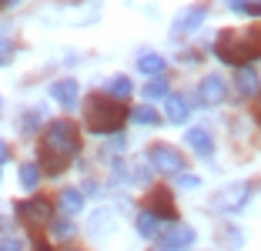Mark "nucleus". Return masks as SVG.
<instances>
[{
  "instance_id": "1",
  "label": "nucleus",
  "mask_w": 261,
  "mask_h": 251,
  "mask_svg": "<svg viewBox=\"0 0 261 251\" xmlns=\"http://www.w3.org/2000/svg\"><path fill=\"white\" fill-rule=\"evenodd\" d=\"M215 54L224 64L245 67L248 61L261 57V27H241V31H221L218 34Z\"/></svg>"
},
{
  "instance_id": "2",
  "label": "nucleus",
  "mask_w": 261,
  "mask_h": 251,
  "mask_svg": "<svg viewBox=\"0 0 261 251\" xmlns=\"http://www.w3.org/2000/svg\"><path fill=\"white\" fill-rule=\"evenodd\" d=\"M124 121H127V111H124L117 101L91 97L84 104V124L94 131V134H114Z\"/></svg>"
},
{
  "instance_id": "3",
  "label": "nucleus",
  "mask_w": 261,
  "mask_h": 251,
  "mask_svg": "<svg viewBox=\"0 0 261 251\" xmlns=\"http://www.w3.org/2000/svg\"><path fill=\"white\" fill-rule=\"evenodd\" d=\"M44 147L50 154H57L61 161L74 158L77 147H81V137H77V128L70 121H50L47 124V134H44Z\"/></svg>"
},
{
  "instance_id": "4",
  "label": "nucleus",
  "mask_w": 261,
  "mask_h": 251,
  "mask_svg": "<svg viewBox=\"0 0 261 251\" xmlns=\"http://www.w3.org/2000/svg\"><path fill=\"white\" fill-rule=\"evenodd\" d=\"M248 198H251V184L234 181V184H228V188H221L218 194H211L207 208H211V211H238V208H245Z\"/></svg>"
},
{
  "instance_id": "5",
  "label": "nucleus",
  "mask_w": 261,
  "mask_h": 251,
  "mask_svg": "<svg viewBox=\"0 0 261 251\" xmlns=\"http://www.w3.org/2000/svg\"><path fill=\"white\" fill-rule=\"evenodd\" d=\"M147 161H151V167L164 178L181 174V167H185V154H177L171 144H154L151 151H147Z\"/></svg>"
},
{
  "instance_id": "6",
  "label": "nucleus",
  "mask_w": 261,
  "mask_h": 251,
  "mask_svg": "<svg viewBox=\"0 0 261 251\" xmlns=\"http://www.w3.org/2000/svg\"><path fill=\"white\" fill-rule=\"evenodd\" d=\"M17 214H20V221L27 224V228H47V224L54 221L50 201H44V198H31V201H23V205L17 208Z\"/></svg>"
},
{
  "instance_id": "7",
  "label": "nucleus",
  "mask_w": 261,
  "mask_h": 251,
  "mask_svg": "<svg viewBox=\"0 0 261 251\" xmlns=\"http://www.w3.org/2000/svg\"><path fill=\"white\" fill-rule=\"evenodd\" d=\"M204 17H207V7L194 4V7L181 10V14L174 17V23H171V34H174V37H181V34H191V31H198L201 23H204Z\"/></svg>"
},
{
  "instance_id": "8",
  "label": "nucleus",
  "mask_w": 261,
  "mask_h": 251,
  "mask_svg": "<svg viewBox=\"0 0 261 251\" xmlns=\"http://www.w3.org/2000/svg\"><path fill=\"white\" fill-rule=\"evenodd\" d=\"M158 244H161V251H185L194 244V231L188 224H174L171 231L158 235Z\"/></svg>"
},
{
  "instance_id": "9",
  "label": "nucleus",
  "mask_w": 261,
  "mask_h": 251,
  "mask_svg": "<svg viewBox=\"0 0 261 251\" xmlns=\"http://www.w3.org/2000/svg\"><path fill=\"white\" fill-rule=\"evenodd\" d=\"M50 97L57 101V104L61 107H74L77 104V97H81V84L74 81V77H64V81H54L50 84Z\"/></svg>"
},
{
  "instance_id": "10",
  "label": "nucleus",
  "mask_w": 261,
  "mask_h": 251,
  "mask_svg": "<svg viewBox=\"0 0 261 251\" xmlns=\"http://www.w3.org/2000/svg\"><path fill=\"white\" fill-rule=\"evenodd\" d=\"M198 97H201V104H224V97H228V87H224L221 77L211 74V77H204V81H201Z\"/></svg>"
},
{
  "instance_id": "11",
  "label": "nucleus",
  "mask_w": 261,
  "mask_h": 251,
  "mask_svg": "<svg viewBox=\"0 0 261 251\" xmlns=\"http://www.w3.org/2000/svg\"><path fill=\"white\" fill-rule=\"evenodd\" d=\"M185 141L201 154V158H211V154H215V141H211V131L207 128H188Z\"/></svg>"
},
{
  "instance_id": "12",
  "label": "nucleus",
  "mask_w": 261,
  "mask_h": 251,
  "mask_svg": "<svg viewBox=\"0 0 261 251\" xmlns=\"http://www.w3.org/2000/svg\"><path fill=\"white\" fill-rule=\"evenodd\" d=\"M234 87H238V97H254V94L261 91V77L254 74L251 67H238V74H234Z\"/></svg>"
},
{
  "instance_id": "13",
  "label": "nucleus",
  "mask_w": 261,
  "mask_h": 251,
  "mask_svg": "<svg viewBox=\"0 0 261 251\" xmlns=\"http://www.w3.org/2000/svg\"><path fill=\"white\" fill-rule=\"evenodd\" d=\"M114 224H117L114 211H111V208H97V211L91 214V221H87V231H91V235H108V231H114Z\"/></svg>"
},
{
  "instance_id": "14",
  "label": "nucleus",
  "mask_w": 261,
  "mask_h": 251,
  "mask_svg": "<svg viewBox=\"0 0 261 251\" xmlns=\"http://www.w3.org/2000/svg\"><path fill=\"white\" fill-rule=\"evenodd\" d=\"M57 205H61V211L70 218V214H77L81 208H84V194H81V191H74V188H67V191H61Z\"/></svg>"
},
{
  "instance_id": "15",
  "label": "nucleus",
  "mask_w": 261,
  "mask_h": 251,
  "mask_svg": "<svg viewBox=\"0 0 261 251\" xmlns=\"http://www.w3.org/2000/svg\"><path fill=\"white\" fill-rule=\"evenodd\" d=\"M138 70L147 74V77L164 74V57H161V54H141V57H138Z\"/></svg>"
},
{
  "instance_id": "16",
  "label": "nucleus",
  "mask_w": 261,
  "mask_h": 251,
  "mask_svg": "<svg viewBox=\"0 0 261 251\" xmlns=\"http://www.w3.org/2000/svg\"><path fill=\"white\" fill-rule=\"evenodd\" d=\"M158 228H161V221H158L154 211H141L138 214V235L141 238H158V235H161Z\"/></svg>"
},
{
  "instance_id": "17",
  "label": "nucleus",
  "mask_w": 261,
  "mask_h": 251,
  "mask_svg": "<svg viewBox=\"0 0 261 251\" xmlns=\"http://www.w3.org/2000/svg\"><path fill=\"white\" fill-rule=\"evenodd\" d=\"M188 114H191V107L185 104V97H174V94H168V117L174 124H185Z\"/></svg>"
},
{
  "instance_id": "18",
  "label": "nucleus",
  "mask_w": 261,
  "mask_h": 251,
  "mask_svg": "<svg viewBox=\"0 0 261 251\" xmlns=\"http://www.w3.org/2000/svg\"><path fill=\"white\" fill-rule=\"evenodd\" d=\"M37 184H40V167L31 164V161H27V164H20V188L23 191H34Z\"/></svg>"
},
{
  "instance_id": "19",
  "label": "nucleus",
  "mask_w": 261,
  "mask_h": 251,
  "mask_svg": "<svg viewBox=\"0 0 261 251\" xmlns=\"http://www.w3.org/2000/svg\"><path fill=\"white\" fill-rule=\"evenodd\" d=\"M104 91L108 94H114V97H130V77H111L108 84H104Z\"/></svg>"
},
{
  "instance_id": "20",
  "label": "nucleus",
  "mask_w": 261,
  "mask_h": 251,
  "mask_svg": "<svg viewBox=\"0 0 261 251\" xmlns=\"http://www.w3.org/2000/svg\"><path fill=\"white\" fill-rule=\"evenodd\" d=\"M144 97H147V101L168 97V81H164V77H151V84L144 87Z\"/></svg>"
},
{
  "instance_id": "21",
  "label": "nucleus",
  "mask_w": 261,
  "mask_h": 251,
  "mask_svg": "<svg viewBox=\"0 0 261 251\" xmlns=\"http://www.w3.org/2000/svg\"><path fill=\"white\" fill-rule=\"evenodd\" d=\"M130 121L134 124H158V111H151V107H134V111H130Z\"/></svg>"
},
{
  "instance_id": "22",
  "label": "nucleus",
  "mask_w": 261,
  "mask_h": 251,
  "mask_svg": "<svg viewBox=\"0 0 261 251\" xmlns=\"http://www.w3.org/2000/svg\"><path fill=\"white\" fill-rule=\"evenodd\" d=\"M50 224H54V238L57 241H67V238L74 235V228H70L67 221H50Z\"/></svg>"
},
{
  "instance_id": "23",
  "label": "nucleus",
  "mask_w": 261,
  "mask_h": 251,
  "mask_svg": "<svg viewBox=\"0 0 261 251\" xmlns=\"http://www.w3.org/2000/svg\"><path fill=\"white\" fill-rule=\"evenodd\" d=\"M10 61H14V44L10 40H0V67L10 64Z\"/></svg>"
},
{
  "instance_id": "24",
  "label": "nucleus",
  "mask_w": 261,
  "mask_h": 251,
  "mask_svg": "<svg viewBox=\"0 0 261 251\" xmlns=\"http://www.w3.org/2000/svg\"><path fill=\"white\" fill-rule=\"evenodd\" d=\"M177 184H181V188H188V191H194L201 184V178L198 174H177Z\"/></svg>"
},
{
  "instance_id": "25",
  "label": "nucleus",
  "mask_w": 261,
  "mask_h": 251,
  "mask_svg": "<svg viewBox=\"0 0 261 251\" xmlns=\"http://www.w3.org/2000/svg\"><path fill=\"white\" fill-rule=\"evenodd\" d=\"M0 251H23V241L20 238H4V241H0Z\"/></svg>"
},
{
  "instance_id": "26",
  "label": "nucleus",
  "mask_w": 261,
  "mask_h": 251,
  "mask_svg": "<svg viewBox=\"0 0 261 251\" xmlns=\"http://www.w3.org/2000/svg\"><path fill=\"white\" fill-rule=\"evenodd\" d=\"M7 161V141H0V164Z\"/></svg>"
},
{
  "instance_id": "27",
  "label": "nucleus",
  "mask_w": 261,
  "mask_h": 251,
  "mask_svg": "<svg viewBox=\"0 0 261 251\" xmlns=\"http://www.w3.org/2000/svg\"><path fill=\"white\" fill-rule=\"evenodd\" d=\"M37 251H54V248H47V244H37Z\"/></svg>"
},
{
  "instance_id": "28",
  "label": "nucleus",
  "mask_w": 261,
  "mask_h": 251,
  "mask_svg": "<svg viewBox=\"0 0 261 251\" xmlns=\"http://www.w3.org/2000/svg\"><path fill=\"white\" fill-rule=\"evenodd\" d=\"M258 121H261V104H258Z\"/></svg>"
},
{
  "instance_id": "29",
  "label": "nucleus",
  "mask_w": 261,
  "mask_h": 251,
  "mask_svg": "<svg viewBox=\"0 0 261 251\" xmlns=\"http://www.w3.org/2000/svg\"><path fill=\"white\" fill-rule=\"evenodd\" d=\"M0 111H4V97H0Z\"/></svg>"
},
{
  "instance_id": "30",
  "label": "nucleus",
  "mask_w": 261,
  "mask_h": 251,
  "mask_svg": "<svg viewBox=\"0 0 261 251\" xmlns=\"http://www.w3.org/2000/svg\"><path fill=\"white\" fill-rule=\"evenodd\" d=\"M0 4H4V0H0Z\"/></svg>"
}]
</instances>
